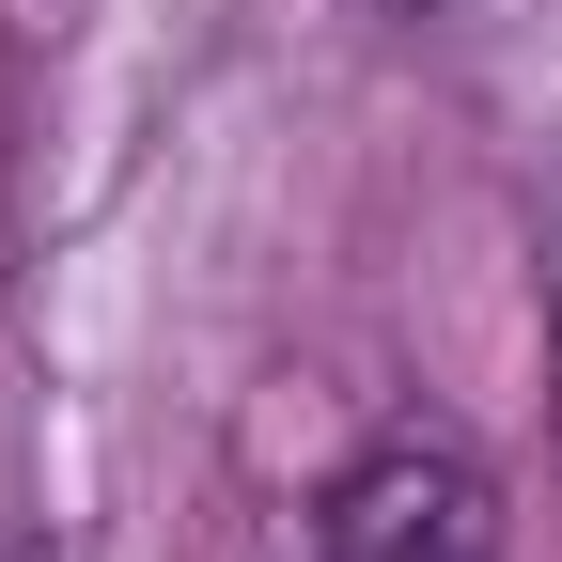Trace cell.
Masks as SVG:
<instances>
[{"mask_svg": "<svg viewBox=\"0 0 562 562\" xmlns=\"http://www.w3.org/2000/svg\"><path fill=\"white\" fill-rule=\"evenodd\" d=\"M313 562H501V484H484L453 438H375L328 484Z\"/></svg>", "mask_w": 562, "mask_h": 562, "instance_id": "cell-1", "label": "cell"}, {"mask_svg": "<svg viewBox=\"0 0 562 562\" xmlns=\"http://www.w3.org/2000/svg\"><path fill=\"white\" fill-rule=\"evenodd\" d=\"M547 406H562V313H547Z\"/></svg>", "mask_w": 562, "mask_h": 562, "instance_id": "cell-2", "label": "cell"}]
</instances>
